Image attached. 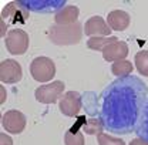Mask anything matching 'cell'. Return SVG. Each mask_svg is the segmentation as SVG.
<instances>
[{
    "label": "cell",
    "mask_w": 148,
    "mask_h": 145,
    "mask_svg": "<svg viewBox=\"0 0 148 145\" xmlns=\"http://www.w3.org/2000/svg\"><path fill=\"white\" fill-rule=\"evenodd\" d=\"M103 124L100 121V118H90L84 125H83V132L88 134V135H100L103 132Z\"/></svg>",
    "instance_id": "obj_19"
},
{
    "label": "cell",
    "mask_w": 148,
    "mask_h": 145,
    "mask_svg": "<svg viewBox=\"0 0 148 145\" xmlns=\"http://www.w3.org/2000/svg\"><path fill=\"white\" fill-rule=\"evenodd\" d=\"M21 66L16 60L7 58L0 63V80L6 84H14L21 80Z\"/></svg>",
    "instance_id": "obj_8"
},
{
    "label": "cell",
    "mask_w": 148,
    "mask_h": 145,
    "mask_svg": "<svg viewBox=\"0 0 148 145\" xmlns=\"http://www.w3.org/2000/svg\"><path fill=\"white\" fill-rule=\"evenodd\" d=\"M30 74L38 83H47L56 75V66L49 57H37L30 64Z\"/></svg>",
    "instance_id": "obj_3"
},
{
    "label": "cell",
    "mask_w": 148,
    "mask_h": 145,
    "mask_svg": "<svg viewBox=\"0 0 148 145\" xmlns=\"http://www.w3.org/2000/svg\"><path fill=\"white\" fill-rule=\"evenodd\" d=\"M128 55V46L124 41H115L110 44L108 47H106L103 50V57L106 61H120V60H125V57Z\"/></svg>",
    "instance_id": "obj_12"
},
{
    "label": "cell",
    "mask_w": 148,
    "mask_h": 145,
    "mask_svg": "<svg viewBox=\"0 0 148 145\" xmlns=\"http://www.w3.org/2000/svg\"><path fill=\"white\" fill-rule=\"evenodd\" d=\"M0 145H13V140L6 134H0Z\"/></svg>",
    "instance_id": "obj_22"
},
{
    "label": "cell",
    "mask_w": 148,
    "mask_h": 145,
    "mask_svg": "<svg viewBox=\"0 0 148 145\" xmlns=\"http://www.w3.org/2000/svg\"><path fill=\"white\" fill-rule=\"evenodd\" d=\"M84 33L91 37H110L111 27L107 20L100 16H92L84 24Z\"/></svg>",
    "instance_id": "obj_10"
},
{
    "label": "cell",
    "mask_w": 148,
    "mask_h": 145,
    "mask_svg": "<svg viewBox=\"0 0 148 145\" xmlns=\"http://www.w3.org/2000/svg\"><path fill=\"white\" fill-rule=\"evenodd\" d=\"M21 4L30 12H37V13H51V12H58L66 6V1L63 0H29L24 1L21 0Z\"/></svg>",
    "instance_id": "obj_9"
},
{
    "label": "cell",
    "mask_w": 148,
    "mask_h": 145,
    "mask_svg": "<svg viewBox=\"0 0 148 145\" xmlns=\"http://www.w3.org/2000/svg\"><path fill=\"white\" fill-rule=\"evenodd\" d=\"M132 70H134V66L131 64V61H127V60L115 61V63H112V66H111V72H112L115 77H118V78L130 77Z\"/></svg>",
    "instance_id": "obj_16"
},
{
    "label": "cell",
    "mask_w": 148,
    "mask_h": 145,
    "mask_svg": "<svg viewBox=\"0 0 148 145\" xmlns=\"http://www.w3.org/2000/svg\"><path fill=\"white\" fill-rule=\"evenodd\" d=\"M83 33H84L83 24L77 21L69 26H58V24L51 26L49 31V37L51 43L56 46H73L80 43Z\"/></svg>",
    "instance_id": "obj_2"
},
{
    "label": "cell",
    "mask_w": 148,
    "mask_h": 145,
    "mask_svg": "<svg viewBox=\"0 0 148 145\" xmlns=\"http://www.w3.org/2000/svg\"><path fill=\"white\" fill-rule=\"evenodd\" d=\"M63 91H64V83L57 80L50 84H44L36 88L34 97L41 104H54L60 101V98L63 97Z\"/></svg>",
    "instance_id": "obj_5"
},
{
    "label": "cell",
    "mask_w": 148,
    "mask_h": 145,
    "mask_svg": "<svg viewBox=\"0 0 148 145\" xmlns=\"http://www.w3.org/2000/svg\"><path fill=\"white\" fill-rule=\"evenodd\" d=\"M80 14V10L77 6H64L61 10H58L54 16L56 24L58 26H69V24H74L77 23V18Z\"/></svg>",
    "instance_id": "obj_13"
},
{
    "label": "cell",
    "mask_w": 148,
    "mask_h": 145,
    "mask_svg": "<svg viewBox=\"0 0 148 145\" xmlns=\"http://www.w3.org/2000/svg\"><path fill=\"white\" fill-rule=\"evenodd\" d=\"M135 134H137L140 138L148 141V101H147V104H145L144 111H143V115H141V118H140V122H138V125H137Z\"/></svg>",
    "instance_id": "obj_18"
},
{
    "label": "cell",
    "mask_w": 148,
    "mask_h": 145,
    "mask_svg": "<svg viewBox=\"0 0 148 145\" xmlns=\"http://www.w3.org/2000/svg\"><path fill=\"white\" fill-rule=\"evenodd\" d=\"M147 101L148 87L141 78H117L98 97V118L111 134H131L137 129Z\"/></svg>",
    "instance_id": "obj_1"
},
{
    "label": "cell",
    "mask_w": 148,
    "mask_h": 145,
    "mask_svg": "<svg viewBox=\"0 0 148 145\" xmlns=\"http://www.w3.org/2000/svg\"><path fill=\"white\" fill-rule=\"evenodd\" d=\"M134 63L138 72L144 77H148V50H140L135 54Z\"/></svg>",
    "instance_id": "obj_17"
},
{
    "label": "cell",
    "mask_w": 148,
    "mask_h": 145,
    "mask_svg": "<svg viewBox=\"0 0 148 145\" xmlns=\"http://www.w3.org/2000/svg\"><path fill=\"white\" fill-rule=\"evenodd\" d=\"M4 43H6V49L10 54L21 55L27 51L30 38L24 30L13 29L7 33V36L4 38Z\"/></svg>",
    "instance_id": "obj_4"
},
{
    "label": "cell",
    "mask_w": 148,
    "mask_h": 145,
    "mask_svg": "<svg viewBox=\"0 0 148 145\" xmlns=\"http://www.w3.org/2000/svg\"><path fill=\"white\" fill-rule=\"evenodd\" d=\"M107 23L114 31H123L130 26V14L124 10H112L107 16Z\"/></svg>",
    "instance_id": "obj_14"
},
{
    "label": "cell",
    "mask_w": 148,
    "mask_h": 145,
    "mask_svg": "<svg viewBox=\"0 0 148 145\" xmlns=\"http://www.w3.org/2000/svg\"><path fill=\"white\" fill-rule=\"evenodd\" d=\"M66 145H84V135L80 131H67L64 135Z\"/></svg>",
    "instance_id": "obj_20"
},
{
    "label": "cell",
    "mask_w": 148,
    "mask_h": 145,
    "mask_svg": "<svg viewBox=\"0 0 148 145\" xmlns=\"http://www.w3.org/2000/svg\"><path fill=\"white\" fill-rule=\"evenodd\" d=\"M83 107V98L77 91H67L58 101L60 111L67 117H75Z\"/></svg>",
    "instance_id": "obj_6"
},
{
    "label": "cell",
    "mask_w": 148,
    "mask_h": 145,
    "mask_svg": "<svg viewBox=\"0 0 148 145\" xmlns=\"http://www.w3.org/2000/svg\"><path fill=\"white\" fill-rule=\"evenodd\" d=\"M27 16H29V10L21 4V1L9 3L1 12V18L9 20V23H24Z\"/></svg>",
    "instance_id": "obj_11"
},
{
    "label": "cell",
    "mask_w": 148,
    "mask_h": 145,
    "mask_svg": "<svg viewBox=\"0 0 148 145\" xmlns=\"http://www.w3.org/2000/svg\"><path fill=\"white\" fill-rule=\"evenodd\" d=\"M130 145H148V141H145V140H143V138H135V140H132L131 142H130Z\"/></svg>",
    "instance_id": "obj_23"
},
{
    "label": "cell",
    "mask_w": 148,
    "mask_h": 145,
    "mask_svg": "<svg viewBox=\"0 0 148 145\" xmlns=\"http://www.w3.org/2000/svg\"><path fill=\"white\" fill-rule=\"evenodd\" d=\"M1 127L6 129L9 134H20L26 128V115L17 111V109H10L3 114L1 117Z\"/></svg>",
    "instance_id": "obj_7"
},
{
    "label": "cell",
    "mask_w": 148,
    "mask_h": 145,
    "mask_svg": "<svg viewBox=\"0 0 148 145\" xmlns=\"http://www.w3.org/2000/svg\"><path fill=\"white\" fill-rule=\"evenodd\" d=\"M97 141H98V145H125V142L121 138L112 137L108 134H103V132L97 135Z\"/></svg>",
    "instance_id": "obj_21"
},
{
    "label": "cell",
    "mask_w": 148,
    "mask_h": 145,
    "mask_svg": "<svg viewBox=\"0 0 148 145\" xmlns=\"http://www.w3.org/2000/svg\"><path fill=\"white\" fill-rule=\"evenodd\" d=\"M118 41V38L114 36L110 37H90L88 41H87V47L91 49V50H95V51H103L106 47H108L110 44Z\"/></svg>",
    "instance_id": "obj_15"
}]
</instances>
